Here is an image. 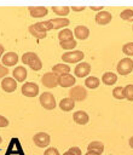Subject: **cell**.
Returning a JSON list of instances; mask_svg holds the SVG:
<instances>
[{
	"label": "cell",
	"mask_w": 133,
	"mask_h": 155,
	"mask_svg": "<svg viewBox=\"0 0 133 155\" xmlns=\"http://www.w3.org/2000/svg\"><path fill=\"white\" fill-rule=\"evenodd\" d=\"M86 7L85 6H71L70 7V10H73V11H75V12H81V11H83Z\"/></svg>",
	"instance_id": "d590c367"
},
{
	"label": "cell",
	"mask_w": 133,
	"mask_h": 155,
	"mask_svg": "<svg viewBox=\"0 0 133 155\" xmlns=\"http://www.w3.org/2000/svg\"><path fill=\"white\" fill-rule=\"evenodd\" d=\"M41 82L45 87H48V88H53V87H57L58 85V76L56 74H53L52 71L51 73H45L41 78Z\"/></svg>",
	"instance_id": "9c48e42d"
},
{
	"label": "cell",
	"mask_w": 133,
	"mask_h": 155,
	"mask_svg": "<svg viewBox=\"0 0 133 155\" xmlns=\"http://www.w3.org/2000/svg\"><path fill=\"white\" fill-rule=\"evenodd\" d=\"M73 120L74 122H76L77 125H86L89 121V116L86 111L83 110H77L73 114Z\"/></svg>",
	"instance_id": "2e32d148"
},
{
	"label": "cell",
	"mask_w": 133,
	"mask_h": 155,
	"mask_svg": "<svg viewBox=\"0 0 133 155\" xmlns=\"http://www.w3.org/2000/svg\"><path fill=\"white\" fill-rule=\"evenodd\" d=\"M59 45H60L62 48H64L66 51H73V48L76 47V40L70 39V40H66V41H60Z\"/></svg>",
	"instance_id": "4316f807"
},
{
	"label": "cell",
	"mask_w": 133,
	"mask_h": 155,
	"mask_svg": "<svg viewBox=\"0 0 133 155\" xmlns=\"http://www.w3.org/2000/svg\"><path fill=\"white\" fill-rule=\"evenodd\" d=\"M52 24L50 21H42V22H37V23H34L31 25H29V33L36 38L37 40H41V39H45L46 38V34L48 30H52Z\"/></svg>",
	"instance_id": "6da1fadb"
},
{
	"label": "cell",
	"mask_w": 133,
	"mask_h": 155,
	"mask_svg": "<svg viewBox=\"0 0 133 155\" xmlns=\"http://www.w3.org/2000/svg\"><path fill=\"white\" fill-rule=\"evenodd\" d=\"M75 107V102L70 98V97H66V98H63L60 102H59V108L63 110V111H70L73 110Z\"/></svg>",
	"instance_id": "603a6c76"
},
{
	"label": "cell",
	"mask_w": 133,
	"mask_h": 155,
	"mask_svg": "<svg viewBox=\"0 0 133 155\" xmlns=\"http://www.w3.org/2000/svg\"><path fill=\"white\" fill-rule=\"evenodd\" d=\"M7 74H8V68H6L5 65L0 63V79H4Z\"/></svg>",
	"instance_id": "d6a6232c"
},
{
	"label": "cell",
	"mask_w": 133,
	"mask_h": 155,
	"mask_svg": "<svg viewBox=\"0 0 133 155\" xmlns=\"http://www.w3.org/2000/svg\"><path fill=\"white\" fill-rule=\"evenodd\" d=\"M123 94H125V98L129 102H133V85L129 84L127 86L123 87Z\"/></svg>",
	"instance_id": "83f0119b"
},
{
	"label": "cell",
	"mask_w": 133,
	"mask_h": 155,
	"mask_svg": "<svg viewBox=\"0 0 133 155\" xmlns=\"http://www.w3.org/2000/svg\"><path fill=\"white\" fill-rule=\"evenodd\" d=\"M12 75H13V79H15L16 81H18V82H23V81L27 79L28 71H27V69H25L24 67L18 65V67H16V68L13 69Z\"/></svg>",
	"instance_id": "e0dca14e"
},
{
	"label": "cell",
	"mask_w": 133,
	"mask_h": 155,
	"mask_svg": "<svg viewBox=\"0 0 133 155\" xmlns=\"http://www.w3.org/2000/svg\"><path fill=\"white\" fill-rule=\"evenodd\" d=\"M122 52L126 56H133V42H127L122 46Z\"/></svg>",
	"instance_id": "4dcf8cb0"
},
{
	"label": "cell",
	"mask_w": 133,
	"mask_h": 155,
	"mask_svg": "<svg viewBox=\"0 0 133 155\" xmlns=\"http://www.w3.org/2000/svg\"><path fill=\"white\" fill-rule=\"evenodd\" d=\"M39 101H40V104L47 110H53L57 107L54 96L51 92H42L39 97Z\"/></svg>",
	"instance_id": "5b68a950"
},
{
	"label": "cell",
	"mask_w": 133,
	"mask_h": 155,
	"mask_svg": "<svg viewBox=\"0 0 133 155\" xmlns=\"http://www.w3.org/2000/svg\"><path fill=\"white\" fill-rule=\"evenodd\" d=\"M51 24H52V28L53 29H60V28H64V27H68L70 24V21L64 18V17H59V18H53V19H50Z\"/></svg>",
	"instance_id": "44dd1931"
},
{
	"label": "cell",
	"mask_w": 133,
	"mask_h": 155,
	"mask_svg": "<svg viewBox=\"0 0 133 155\" xmlns=\"http://www.w3.org/2000/svg\"><path fill=\"white\" fill-rule=\"evenodd\" d=\"M1 142H2V138H1V136H0V144H1Z\"/></svg>",
	"instance_id": "b9f144b4"
},
{
	"label": "cell",
	"mask_w": 133,
	"mask_h": 155,
	"mask_svg": "<svg viewBox=\"0 0 133 155\" xmlns=\"http://www.w3.org/2000/svg\"><path fill=\"white\" fill-rule=\"evenodd\" d=\"M120 17H121V19H123V21L132 22V21H133V10H131V8L123 10V11L120 13Z\"/></svg>",
	"instance_id": "f1b7e54d"
},
{
	"label": "cell",
	"mask_w": 133,
	"mask_h": 155,
	"mask_svg": "<svg viewBox=\"0 0 133 155\" xmlns=\"http://www.w3.org/2000/svg\"><path fill=\"white\" fill-rule=\"evenodd\" d=\"M102 81L104 82V85H108V86H112L116 84L117 81V75L112 71H106L103 74L102 76Z\"/></svg>",
	"instance_id": "7402d4cb"
},
{
	"label": "cell",
	"mask_w": 133,
	"mask_h": 155,
	"mask_svg": "<svg viewBox=\"0 0 133 155\" xmlns=\"http://www.w3.org/2000/svg\"><path fill=\"white\" fill-rule=\"evenodd\" d=\"M109 155H112V154H109Z\"/></svg>",
	"instance_id": "7bdbcfd3"
},
{
	"label": "cell",
	"mask_w": 133,
	"mask_h": 155,
	"mask_svg": "<svg viewBox=\"0 0 133 155\" xmlns=\"http://www.w3.org/2000/svg\"><path fill=\"white\" fill-rule=\"evenodd\" d=\"M112 96L116 98V99H123L125 98V94H123V86H117L112 90Z\"/></svg>",
	"instance_id": "f546056e"
},
{
	"label": "cell",
	"mask_w": 133,
	"mask_h": 155,
	"mask_svg": "<svg viewBox=\"0 0 133 155\" xmlns=\"http://www.w3.org/2000/svg\"><path fill=\"white\" fill-rule=\"evenodd\" d=\"M1 88L5 92L11 93V92L16 91V88H17V81L13 78H10V76L4 78L2 81H1Z\"/></svg>",
	"instance_id": "7c38bea8"
},
{
	"label": "cell",
	"mask_w": 133,
	"mask_h": 155,
	"mask_svg": "<svg viewBox=\"0 0 133 155\" xmlns=\"http://www.w3.org/2000/svg\"><path fill=\"white\" fill-rule=\"evenodd\" d=\"M87 151L89 153H96V154H102L104 151V144L99 140H93L87 145Z\"/></svg>",
	"instance_id": "ffe728a7"
},
{
	"label": "cell",
	"mask_w": 133,
	"mask_h": 155,
	"mask_svg": "<svg viewBox=\"0 0 133 155\" xmlns=\"http://www.w3.org/2000/svg\"><path fill=\"white\" fill-rule=\"evenodd\" d=\"M33 142L35 145H37L39 148H46L47 145H50L51 142V137L48 133L46 132H37L36 134L33 136Z\"/></svg>",
	"instance_id": "ba28073f"
},
{
	"label": "cell",
	"mask_w": 133,
	"mask_h": 155,
	"mask_svg": "<svg viewBox=\"0 0 133 155\" xmlns=\"http://www.w3.org/2000/svg\"><path fill=\"white\" fill-rule=\"evenodd\" d=\"M21 91H22V94L25 96V97H36L37 93H39V86L35 82H24L21 87Z\"/></svg>",
	"instance_id": "52a82bcc"
},
{
	"label": "cell",
	"mask_w": 133,
	"mask_h": 155,
	"mask_svg": "<svg viewBox=\"0 0 133 155\" xmlns=\"http://www.w3.org/2000/svg\"><path fill=\"white\" fill-rule=\"evenodd\" d=\"M18 63V54L16 52H6L1 58V64L6 68L15 67Z\"/></svg>",
	"instance_id": "30bf717a"
},
{
	"label": "cell",
	"mask_w": 133,
	"mask_h": 155,
	"mask_svg": "<svg viewBox=\"0 0 133 155\" xmlns=\"http://www.w3.org/2000/svg\"><path fill=\"white\" fill-rule=\"evenodd\" d=\"M73 31L70 29H62L59 33H58V39H59V42L60 41H66V40H70V39H74L73 38Z\"/></svg>",
	"instance_id": "d4e9b609"
},
{
	"label": "cell",
	"mask_w": 133,
	"mask_h": 155,
	"mask_svg": "<svg viewBox=\"0 0 133 155\" xmlns=\"http://www.w3.org/2000/svg\"><path fill=\"white\" fill-rule=\"evenodd\" d=\"M74 34L79 40H86L89 36V29L86 25H77L74 29Z\"/></svg>",
	"instance_id": "d6986e66"
},
{
	"label": "cell",
	"mask_w": 133,
	"mask_h": 155,
	"mask_svg": "<svg viewBox=\"0 0 133 155\" xmlns=\"http://www.w3.org/2000/svg\"><path fill=\"white\" fill-rule=\"evenodd\" d=\"M7 126H8V120L5 116L0 115V127H7Z\"/></svg>",
	"instance_id": "836d02e7"
},
{
	"label": "cell",
	"mask_w": 133,
	"mask_h": 155,
	"mask_svg": "<svg viewBox=\"0 0 133 155\" xmlns=\"http://www.w3.org/2000/svg\"><path fill=\"white\" fill-rule=\"evenodd\" d=\"M96 22L100 25H105V24H109L112 19V16L109 11H99L97 15H96Z\"/></svg>",
	"instance_id": "9a60e30c"
},
{
	"label": "cell",
	"mask_w": 133,
	"mask_h": 155,
	"mask_svg": "<svg viewBox=\"0 0 133 155\" xmlns=\"http://www.w3.org/2000/svg\"><path fill=\"white\" fill-rule=\"evenodd\" d=\"M99 84H100V80L96 76H87L86 80H85V86L91 88V90H94V88L99 87Z\"/></svg>",
	"instance_id": "cb8c5ba5"
},
{
	"label": "cell",
	"mask_w": 133,
	"mask_h": 155,
	"mask_svg": "<svg viewBox=\"0 0 133 155\" xmlns=\"http://www.w3.org/2000/svg\"><path fill=\"white\" fill-rule=\"evenodd\" d=\"M44 155H59V151H58V149H56L53 147H50L45 150Z\"/></svg>",
	"instance_id": "1f68e13d"
},
{
	"label": "cell",
	"mask_w": 133,
	"mask_h": 155,
	"mask_svg": "<svg viewBox=\"0 0 133 155\" xmlns=\"http://www.w3.org/2000/svg\"><path fill=\"white\" fill-rule=\"evenodd\" d=\"M132 30H133V27H132Z\"/></svg>",
	"instance_id": "ee69618b"
},
{
	"label": "cell",
	"mask_w": 133,
	"mask_h": 155,
	"mask_svg": "<svg viewBox=\"0 0 133 155\" xmlns=\"http://www.w3.org/2000/svg\"><path fill=\"white\" fill-rule=\"evenodd\" d=\"M51 8L58 16H68V13L70 12V7L68 6H52Z\"/></svg>",
	"instance_id": "484cf974"
},
{
	"label": "cell",
	"mask_w": 133,
	"mask_h": 155,
	"mask_svg": "<svg viewBox=\"0 0 133 155\" xmlns=\"http://www.w3.org/2000/svg\"><path fill=\"white\" fill-rule=\"evenodd\" d=\"M74 73H75V76L76 78H86L91 73V65H89V63L80 62L79 64H76V67L74 69Z\"/></svg>",
	"instance_id": "8fae6325"
},
{
	"label": "cell",
	"mask_w": 133,
	"mask_h": 155,
	"mask_svg": "<svg viewBox=\"0 0 133 155\" xmlns=\"http://www.w3.org/2000/svg\"><path fill=\"white\" fill-rule=\"evenodd\" d=\"M91 10H93V11H99V10H103V6H91Z\"/></svg>",
	"instance_id": "74e56055"
},
{
	"label": "cell",
	"mask_w": 133,
	"mask_h": 155,
	"mask_svg": "<svg viewBox=\"0 0 133 155\" xmlns=\"http://www.w3.org/2000/svg\"><path fill=\"white\" fill-rule=\"evenodd\" d=\"M128 143H129V147H131V148L133 149V136H132V137L129 138V140H128Z\"/></svg>",
	"instance_id": "f35d334b"
},
{
	"label": "cell",
	"mask_w": 133,
	"mask_h": 155,
	"mask_svg": "<svg viewBox=\"0 0 133 155\" xmlns=\"http://www.w3.org/2000/svg\"><path fill=\"white\" fill-rule=\"evenodd\" d=\"M116 70L120 75H128L133 70V61L131 58H122L116 67Z\"/></svg>",
	"instance_id": "8992f818"
},
{
	"label": "cell",
	"mask_w": 133,
	"mask_h": 155,
	"mask_svg": "<svg viewBox=\"0 0 133 155\" xmlns=\"http://www.w3.org/2000/svg\"><path fill=\"white\" fill-rule=\"evenodd\" d=\"M22 62L23 64H27L29 65L34 71H39L41 68H42V62L41 59L39 58V56L34 52H25L23 56H22Z\"/></svg>",
	"instance_id": "7a4b0ae2"
},
{
	"label": "cell",
	"mask_w": 133,
	"mask_h": 155,
	"mask_svg": "<svg viewBox=\"0 0 133 155\" xmlns=\"http://www.w3.org/2000/svg\"><path fill=\"white\" fill-rule=\"evenodd\" d=\"M75 81H76V79L71 74H65V75L58 76V85L60 87H65V88L70 87L71 88V86L75 85Z\"/></svg>",
	"instance_id": "5bb4252c"
},
{
	"label": "cell",
	"mask_w": 133,
	"mask_h": 155,
	"mask_svg": "<svg viewBox=\"0 0 133 155\" xmlns=\"http://www.w3.org/2000/svg\"><path fill=\"white\" fill-rule=\"evenodd\" d=\"M28 10L33 18H42L48 13V10L44 6H29Z\"/></svg>",
	"instance_id": "4fadbf2b"
},
{
	"label": "cell",
	"mask_w": 133,
	"mask_h": 155,
	"mask_svg": "<svg viewBox=\"0 0 133 155\" xmlns=\"http://www.w3.org/2000/svg\"><path fill=\"white\" fill-rule=\"evenodd\" d=\"M74 155H82V153H81V149L79 148V147H71L70 149H69Z\"/></svg>",
	"instance_id": "e575fe53"
},
{
	"label": "cell",
	"mask_w": 133,
	"mask_h": 155,
	"mask_svg": "<svg viewBox=\"0 0 133 155\" xmlns=\"http://www.w3.org/2000/svg\"><path fill=\"white\" fill-rule=\"evenodd\" d=\"M4 54H5V48H4V46L0 44V58H2Z\"/></svg>",
	"instance_id": "8d00e7d4"
},
{
	"label": "cell",
	"mask_w": 133,
	"mask_h": 155,
	"mask_svg": "<svg viewBox=\"0 0 133 155\" xmlns=\"http://www.w3.org/2000/svg\"><path fill=\"white\" fill-rule=\"evenodd\" d=\"M85 155H99V154H96V153H89V151H87Z\"/></svg>",
	"instance_id": "60d3db41"
},
{
	"label": "cell",
	"mask_w": 133,
	"mask_h": 155,
	"mask_svg": "<svg viewBox=\"0 0 133 155\" xmlns=\"http://www.w3.org/2000/svg\"><path fill=\"white\" fill-rule=\"evenodd\" d=\"M83 57H85V54H83V52L82 51H79V50H73V51H66L65 53H63L62 54V59L65 62V64L66 63H69V64H79L82 59H83Z\"/></svg>",
	"instance_id": "3957f363"
},
{
	"label": "cell",
	"mask_w": 133,
	"mask_h": 155,
	"mask_svg": "<svg viewBox=\"0 0 133 155\" xmlns=\"http://www.w3.org/2000/svg\"><path fill=\"white\" fill-rule=\"evenodd\" d=\"M52 73L56 74L57 76L70 74V67L68 64H65V63H58V64L52 67Z\"/></svg>",
	"instance_id": "ac0fdd59"
},
{
	"label": "cell",
	"mask_w": 133,
	"mask_h": 155,
	"mask_svg": "<svg viewBox=\"0 0 133 155\" xmlns=\"http://www.w3.org/2000/svg\"><path fill=\"white\" fill-rule=\"evenodd\" d=\"M63 155H74V154H73V153H71L70 150H66V151H65V153H64Z\"/></svg>",
	"instance_id": "ab89813d"
},
{
	"label": "cell",
	"mask_w": 133,
	"mask_h": 155,
	"mask_svg": "<svg viewBox=\"0 0 133 155\" xmlns=\"http://www.w3.org/2000/svg\"><path fill=\"white\" fill-rule=\"evenodd\" d=\"M69 97L74 102H82L87 98V91L83 86L76 85V86H74L69 90Z\"/></svg>",
	"instance_id": "277c9868"
}]
</instances>
